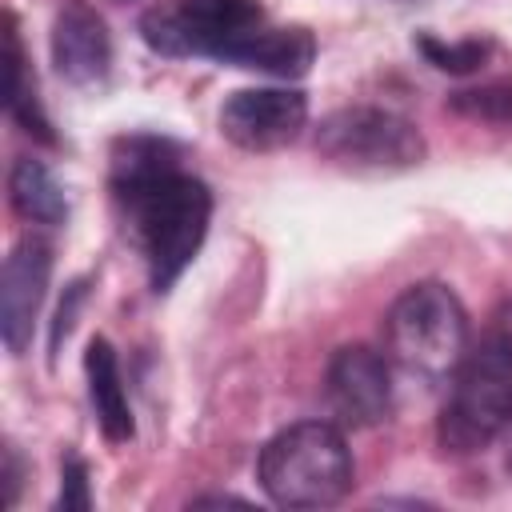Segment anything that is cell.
I'll return each instance as SVG.
<instances>
[{"mask_svg":"<svg viewBox=\"0 0 512 512\" xmlns=\"http://www.w3.org/2000/svg\"><path fill=\"white\" fill-rule=\"evenodd\" d=\"M112 204L128 240L144 256L152 292H168L208 236V184L180 168L176 140L132 132L112 144Z\"/></svg>","mask_w":512,"mask_h":512,"instance_id":"1","label":"cell"},{"mask_svg":"<svg viewBox=\"0 0 512 512\" xmlns=\"http://www.w3.org/2000/svg\"><path fill=\"white\" fill-rule=\"evenodd\" d=\"M512 424V300H504L484 332L464 348L448 376V400L436 420L444 456H476Z\"/></svg>","mask_w":512,"mask_h":512,"instance_id":"2","label":"cell"},{"mask_svg":"<svg viewBox=\"0 0 512 512\" xmlns=\"http://www.w3.org/2000/svg\"><path fill=\"white\" fill-rule=\"evenodd\" d=\"M256 476L280 508H332L352 492L356 464L336 424L300 420L280 428L260 448Z\"/></svg>","mask_w":512,"mask_h":512,"instance_id":"3","label":"cell"},{"mask_svg":"<svg viewBox=\"0 0 512 512\" xmlns=\"http://www.w3.org/2000/svg\"><path fill=\"white\" fill-rule=\"evenodd\" d=\"M468 348V312L440 280L408 284L384 316V356L404 376L440 384Z\"/></svg>","mask_w":512,"mask_h":512,"instance_id":"4","label":"cell"},{"mask_svg":"<svg viewBox=\"0 0 512 512\" xmlns=\"http://www.w3.org/2000/svg\"><path fill=\"white\" fill-rule=\"evenodd\" d=\"M312 148L320 160L348 172H404L428 156L424 132L408 116L376 104H348L328 112L312 132Z\"/></svg>","mask_w":512,"mask_h":512,"instance_id":"5","label":"cell"},{"mask_svg":"<svg viewBox=\"0 0 512 512\" xmlns=\"http://www.w3.org/2000/svg\"><path fill=\"white\" fill-rule=\"evenodd\" d=\"M260 24V0H172L152 4L136 28L140 40L160 56H208L228 64Z\"/></svg>","mask_w":512,"mask_h":512,"instance_id":"6","label":"cell"},{"mask_svg":"<svg viewBox=\"0 0 512 512\" xmlns=\"http://www.w3.org/2000/svg\"><path fill=\"white\" fill-rule=\"evenodd\" d=\"M216 124L240 152H276L304 132L308 96L300 88H236L224 96Z\"/></svg>","mask_w":512,"mask_h":512,"instance_id":"7","label":"cell"},{"mask_svg":"<svg viewBox=\"0 0 512 512\" xmlns=\"http://www.w3.org/2000/svg\"><path fill=\"white\" fill-rule=\"evenodd\" d=\"M324 392L344 428H372L392 412V360L368 344H340L328 360Z\"/></svg>","mask_w":512,"mask_h":512,"instance_id":"8","label":"cell"},{"mask_svg":"<svg viewBox=\"0 0 512 512\" xmlns=\"http://www.w3.org/2000/svg\"><path fill=\"white\" fill-rule=\"evenodd\" d=\"M52 276V244L40 236H24L12 244L0 268V336L12 356H24L32 344V328L40 304L48 296Z\"/></svg>","mask_w":512,"mask_h":512,"instance_id":"9","label":"cell"},{"mask_svg":"<svg viewBox=\"0 0 512 512\" xmlns=\"http://www.w3.org/2000/svg\"><path fill=\"white\" fill-rule=\"evenodd\" d=\"M52 68L72 88H100L112 76V36L88 0H60L52 16Z\"/></svg>","mask_w":512,"mask_h":512,"instance_id":"10","label":"cell"},{"mask_svg":"<svg viewBox=\"0 0 512 512\" xmlns=\"http://www.w3.org/2000/svg\"><path fill=\"white\" fill-rule=\"evenodd\" d=\"M232 68L268 72L280 80H300L316 64V36L304 24H260L228 60Z\"/></svg>","mask_w":512,"mask_h":512,"instance_id":"11","label":"cell"},{"mask_svg":"<svg viewBox=\"0 0 512 512\" xmlns=\"http://www.w3.org/2000/svg\"><path fill=\"white\" fill-rule=\"evenodd\" d=\"M84 376H88V400H92V412H96V424H100L104 440L128 444L136 436V420H132V404H128V392H124L116 348L104 336L88 340Z\"/></svg>","mask_w":512,"mask_h":512,"instance_id":"12","label":"cell"},{"mask_svg":"<svg viewBox=\"0 0 512 512\" xmlns=\"http://www.w3.org/2000/svg\"><path fill=\"white\" fill-rule=\"evenodd\" d=\"M4 108L8 116L40 144H56V132H52V120L44 116L40 108V96H36V76L28 68V56H24V44H20V24L12 12H4Z\"/></svg>","mask_w":512,"mask_h":512,"instance_id":"13","label":"cell"},{"mask_svg":"<svg viewBox=\"0 0 512 512\" xmlns=\"http://www.w3.org/2000/svg\"><path fill=\"white\" fill-rule=\"evenodd\" d=\"M8 200L12 208L32 220V224H64L68 220V196L60 188V180L52 176V168L44 160H32V156H20L8 172Z\"/></svg>","mask_w":512,"mask_h":512,"instance_id":"14","label":"cell"},{"mask_svg":"<svg viewBox=\"0 0 512 512\" xmlns=\"http://www.w3.org/2000/svg\"><path fill=\"white\" fill-rule=\"evenodd\" d=\"M448 108L472 124L512 132V80H488L476 88H456V92H448Z\"/></svg>","mask_w":512,"mask_h":512,"instance_id":"15","label":"cell"},{"mask_svg":"<svg viewBox=\"0 0 512 512\" xmlns=\"http://www.w3.org/2000/svg\"><path fill=\"white\" fill-rule=\"evenodd\" d=\"M416 52L440 68V72H452V76H468L476 68H484V60L492 56V40H480V36H468V40H440L432 32H420L416 36Z\"/></svg>","mask_w":512,"mask_h":512,"instance_id":"16","label":"cell"},{"mask_svg":"<svg viewBox=\"0 0 512 512\" xmlns=\"http://www.w3.org/2000/svg\"><path fill=\"white\" fill-rule=\"evenodd\" d=\"M56 508L60 512H84L92 508V488H88V464L84 456L68 452L60 460V496H56Z\"/></svg>","mask_w":512,"mask_h":512,"instance_id":"17","label":"cell"},{"mask_svg":"<svg viewBox=\"0 0 512 512\" xmlns=\"http://www.w3.org/2000/svg\"><path fill=\"white\" fill-rule=\"evenodd\" d=\"M84 296H88V280H84V276L72 280V284L64 288V300H60V308H56L52 336H48V352H52V360H56V352H60V340H68V332H72V324H76V312H80Z\"/></svg>","mask_w":512,"mask_h":512,"instance_id":"18","label":"cell"},{"mask_svg":"<svg viewBox=\"0 0 512 512\" xmlns=\"http://www.w3.org/2000/svg\"><path fill=\"white\" fill-rule=\"evenodd\" d=\"M20 484H24V460H20V448L8 444L4 448V472H0V496H4V508H12L20 500Z\"/></svg>","mask_w":512,"mask_h":512,"instance_id":"19","label":"cell"},{"mask_svg":"<svg viewBox=\"0 0 512 512\" xmlns=\"http://www.w3.org/2000/svg\"><path fill=\"white\" fill-rule=\"evenodd\" d=\"M212 504H236V508H248L244 496H228V492H224V496L212 492V496H196V500H192V508H212Z\"/></svg>","mask_w":512,"mask_h":512,"instance_id":"20","label":"cell"},{"mask_svg":"<svg viewBox=\"0 0 512 512\" xmlns=\"http://www.w3.org/2000/svg\"><path fill=\"white\" fill-rule=\"evenodd\" d=\"M504 444H508V468H512V424L504 428Z\"/></svg>","mask_w":512,"mask_h":512,"instance_id":"21","label":"cell"}]
</instances>
